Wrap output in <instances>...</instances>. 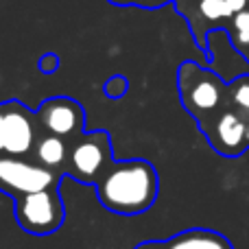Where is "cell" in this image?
Masks as SVG:
<instances>
[{"label": "cell", "mask_w": 249, "mask_h": 249, "mask_svg": "<svg viewBox=\"0 0 249 249\" xmlns=\"http://www.w3.org/2000/svg\"><path fill=\"white\" fill-rule=\"evenodd\" d=\"M94 188L99 201L109 212L136 216L155 203L160 193V177L149 160H123L112 162Z\"/></svg>", "instance_id": "cell-1"}, {"label": "cell", "mask_w": 249, "mask_h": 249, "mask_svg": "<svg viewBox=\"0 0 249 249\" xmlns=\"http://www.w3.org/2000/svg\"><path fill=\"white\" fill-rule=\"evenodd\" d=\"M177 92L181 107L195 118L197 127L228 105V83L197 61H184L177 68Z\"/></svg>", "instance_id": "cell-2"}, {"label": "cell", "mask_w": 249, "mask_h": 249, "mask_svg": "<svg viewBox=\"0 0 249 249\" xmlns=\"http://www.w3.org/2000/svg\"><path fill=\"white\" fill-rule=\"evenodd\" d=\"M112 138L107 131H86L68 144V160L64 173L81 184L96 186L105 171L112 166Z\"/></svg>", "instance_id": "cell-3"}, {"label": "cell", "mask_w": 249, "mask_h": 249, "mask_svg": "<svg viewBox=\"0 0 249 249\" xmlns=\"http://www.w3.org/2000/svg\"><path fill=\"white\" fill-rule=\"evenodd\" d=\"M13 216L26 234H33V236L55 234L66 219V208L59 188L39 190V193L13 199Z\"/></svg>", "instance_id": "cell-4"}, {"label": "cell", "mask_w": 249, "mask_h": 249, "mask_svg": "<svg viewBox=\"0 0 249 249\" xmlns=\"http://www.w3.org/2000/svg\"><path fill=\"white\" fill-rule=\"evenodd\" d=\"M59 173L33 162V160L0 155V193L11 199L33 195L39 190L59 188Z\"/></svg>", "instance_id": "cell-5"}, {"label": "cell", "mask_w": 249, "mask_h": 249, "mask_svg": "<svg viewBox=\"0 0 249 249\" xmlns=\"http://www.w3.org/2000/svg\"><path fill=\"white\" fill-rule=\"evenodd\" d=\"M35 121L44 133L59 136L64 140H72L86 127V112L81 103L70 96H53L39 103L35 109Z\"/></svg>", "instance_id": "cell-6"}, {"label": "cell", "mask_w": 249, "mask_h": 249, "mask_svg": "<svg viewBox=\"0 0 249 249\" xmlns=\"http://www.w3.org/2000/svg\"><path fill=\"white\" fill-rule=\"evenodd\" d=\"M2 105V153L24 158L37 142L35 114L20 101H4Z\"/></svg>", "instance_id": "cell-7"}, {"label": "cell", "mask_w": 249, "mask_h": 249, "mask_svg": "<svg viewBox=\"0 0 249 249\" xmlns=\"http://www.w3.org/2000/svg\"><path fill=\"white\" fill-rule=\"evenodd\" d=\"M201 133L210 146L223 158H238L249 149L247 123L234 112L230 105L214 114L206 124H201Z\"/></svg>", "instance_id": "cell-8"}, {"label": "cell", "mask_w": 249, "mask_h": 249, "mask_svg": "<svg viewBox=\"0 0 249 249\" xmlns=\"http://www.w3.org/2000/svg\"><path fill=\"white\" fill-rule=\"evenodd\" d=\"M168 249H234L228 236L206 228H193L168 238Z\"/></svg>", "instance_id": "cell-9"}, {"label": "cell", "mask_w": 249, "mask_h": 249, "mask_svg": "<svg viewBox=\"0 0 249 249\" xmlns=\"http://www.w3.org/2000/svg\"><path fill=\"white\" fill-rule=\"evenodd\" d=\"M33 153H35V162L37 164L59 173L66 168V160H68V140H64L59 136L44 133L35 142Z\"/></svg>", "instance_id": "cell-10"}, {"label": "cell", "mask_w": 249, "mask_h": 249, "mask_svg": "<svg viewBox=\"0 0 249 249\" xmlns=\"http://www.w3.org/2000/svg\"><path fill=\"white\" fill-rule=\"evenodd\" d=\"M228 105L249 124V74H241L228 83Z\"/></svg>", "instance_id": "cell-11"}, {"label": "cell", "mask_w": 249, "mask_h": 249, "mask_svg": "<svg viewBox=\"0 0 249 249\" xmlns=\"http://www.w3.org/2000/svg\"><path fill=\"white\" fill-rule=\"evenodd\" d=\"M228 35H230L232 46L243 55V51L249 46V7L234 13L232 22L228 26Z\"/></svg>", "instance_id": "cell-12"}, {"label": "cell", "mask_w": 249, "mask_h": 249, "mask_svg": "<svg viewBox=\"0 0 249 249\" xmlns=\"http://www.w3.org/2000/svg\"><path fill=\"white\" fill-rule=\"evenodd\" d=\"M127 90H129V83L121 74H114V77L107 79V83H105V94H107L109 99H121V96L127 94Z\"/></svg>", "instance_id": "cell-13"}, {"label": "cell", "mask_w": 249, "mask_h": 249, "mask_svg": "<svg viewBox=\"0 0 249 249\" xmlns=\"http://www.w3.org/2000/svg\"><path fill=\"white\" fill-rule=\"evenodd\" d=\"M39 72L44 74H53L57 68H59V57L55 55V53H46V55H42V59H39Z\"/></svg>", "instance_id": "cell-14"}, {"label": "cell", "mask_w": 249, "mask_h": 249, "mask_svg": "<svg viewBox=\"0 0 249 249\" xmlns=\"http://www.w3.org/2000/svg\"><path fill=\"white\" fill-rule=\"evenodd\" d=\"M173 2V0H136L133 4L138 7H144V9H158V7H164V4Z\"/></svg>", "instance_id": "cell-15"}, {"label": "cell", "mask_w": 249, "mask_h": 249, "mask_svg": "<svg viewBox=\"0 0 249 249\" xmlns=\"http://www.w3.org/2000/svg\"><path fill=\"white\" fill-rule=\"evenodd\" d=\"M133 249H168V243L166 241H144Z\"/></svg>", "instance_id": "cell-16"}, {"label": "cell", "mask_w": 249, "mask_h": 249, "mask_svg": "<svg viewBox=\"0 0 249 249\" xmlns=\"http://www.w3.org/2000/svg\"><path fill=\"white\" fill-rule=\"evenodd\" d=\"M225 2H228V7H230L232 13H238L245 7H249V0H225Z\"/></svg>", "instance_id": "cell-17"}, {"label": "cell", "mask_w": 249, "mask_h": 249, "mask_svg": "<svg viewBox=\"0 0 249 249\" xmlns=\"http://www.w3.org/2000/svg\"><path fill=\"white\" fill-rule=\"evenodd\" d=\"M107 2L116 4V7H129V4H133L136 0H107Z\"/></svg>", "instance_id": "cell-18"}, {"label": "cell", "mask_w": 249, "mask_h": 249, "mask_svg": "<svg viewBox=\"0 0 249 249\" xmlns=\"http://www.w3.org/2000/svg\"><path fill=\"white\" fill-rule=\"evenodd\" d=\"M0 153H2V105H0Z\"/></svg>", "instance_id": "cell-19"}, {"label": "cell", "mask_w": 249, "mask_h": 249, "mask_svg": "<svg viewBox=\"0 0 249 249\" xmlns=\"http://www.w3.org/2000/svg\"><path fill=\"white\" fill-rule=\"evenodd\" d=\"M243 57H245V61H247V64H249V46L245 48V51H243Z\"/></svg>", "instance_id": "cell-20"}]
</instances>
